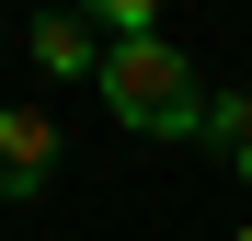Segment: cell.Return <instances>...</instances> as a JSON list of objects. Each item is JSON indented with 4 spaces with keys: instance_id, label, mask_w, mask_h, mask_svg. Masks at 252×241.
<instances>
[{
    "instance_id": "cell-2",
    "label": "cell",
    "mask_w": 252,
    "mask_h": 241,
    "mask_svg": "<svg viewBox=\"0 0 252 241\" xmlns=\"http://www.w3.org/2000/svg\"><path fill=\"white\" fill-rule=\"evenodd\" d=\"M46 172H58V127L34 103H0V195H46Z\"/></svg>"
},
{
    "instance_id": "cell-6",
    "label": "cell",
    "mask_w": 252,
    "mask_h": 241,
    "mask_svg": "<svg viewBox=\"0 0 252 241\" xmlns=\"http://www.w3.org/2000/svg\"><path fill=\"white\" fill-rule=\"evenodd\" d=\"M229 241H252V218H241V230H229Z\"/></svg>"
},
{
    "instance_id": "cell-4",
    "label": "cell",
    "mask_w": 252,
    "mask_h": 241,
    "mask_svg": "<svg viewBox=\"0 0 252 241\" xmlns=\"http://www.w3.org/2000/svg\"><path fill=\"white\" fill-rule=\"evenodd\" d=\"M206 138H218V161L252 184V92H218V115H206Z\"/></svg>"
},
{
    "instance_id": "cell-1",
    "label": "cell",
    "mask_w": 252,
    "mask_h": 241,
    "mask_svg": "<svg viewBox=\"0 0 252 241\" xmlns=\"http://www.w3.org/2000/svg\"><path fill=\"white\" fill-rule=\"evenodd\" d=\"M103 115H115L126 138H206L218 92L195 80V58H184V46L138 34V46H103Z\"/></svg>"
},
{
    "instance_id": "cell-3",
    "label": "cell",
    "mask_w": 252,
    "mask_h": 241,
    "mask_svg": "<svg viewBox=\"0 0 252 241\" xmlns=\"http://www.w3.org/2000/svg\"><path fill=\"white\" fill-rule=\"evenodd\" d=\"M23 58H34V69H58V80L103 69V46H92V23H80V12H46V23H23Z\"/></svg>"
},
{
    "instance_id": "cell-5",
    "label": "cell",
    "mask_w": 252,
    "mask_h": 241,
    "mask_svg": "<svg viewBox=\"0 0 252 241\" xmlns=\"http://www.w3.org/2000/svg\"><path fill=\"white\" fill-rule=\"evenodd\" d=\"M80 23H103L115 46H138V34H160V0H69Z\"/></svg>"
}]
</instances>
